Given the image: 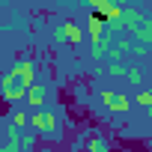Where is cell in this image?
<instances>
[{"instance_id":"obj_13","label":"cell","mask_w":152,"mask_h":152,"mask_svg":"<svg viewBox=\"0 0 152 152\" xmlns=\"http://www.w3.org/2000/svg\"><path fill=\"white\" fill-rule=\"evenodd\" d=\"M137 104L149 110V107H152V93H149V90H140V93H137Z\"/></svg>"},{"instance_id":"obj_19","label":"cell","mask_w":152,"mask_h":152,"mask_svg":"<svg viewBox=\"0 0 152 152\" xmlns=\"http://www.w3.org/2000/svg\"><path fill=\"white\" fill-rule=\"evenodd\" d=\"M0 146H3V137H0Z\"/></svg>"},{"instance_id":"obj_4","label":"cell","mask_w":152,"mask_h":152,"mask_svg":"<svg viewBox=\"0 0 152 152\" xmlns=\"http://www.w3.org/2000/svg\"><path fill=\"white\" fill-rule=\"evenodd\" d=\"M128 36H134V42H131V45L149 48V45H152V18H146V15H143V18H140V24H137Z\"/></svg>"},{"instance_id":"obj_2","label":"cell","mask_w":152,"mask_h":152,"mask_svg":"<svg viewBox=\"0 0 152 152\" xmlns=\"http://www.w3.org/2000/svg\"><path fill=\"white\" fill-rule=\"evenodd\" d=\"M27 122H30L33 131H39V134L48 137V140H57V137H60V119H57V113H51V110H33V116H30Z\"/></svg>"},{"instance_id":"obj_6","label":"cell","mask_w":152,"mask_h":152,"mask_svg":"<svg viewBox=\"0 0 152 152\" xmlns=\"http://www.w3.org/2000/svg\"><path fill=\"white\" fill-rule=\"evenodd\" d=\"M87 33H90L93 45H99V42L104 39V18H102V15H90V21H87Z\"/></svg>"},{"instance_id":"obj_1","label":"cell","mask_w":152,"mask_h":152,"mask_svg":"<svg viewBox=\"0 0 152 152\" xmlns=\"http://www.w3.org/2000/svg\"><path fill=\"white\" fill-rule=\"evenodd\" d=\"M33 84V63L30 60H21L9 75H3L0 78V99H6V102H18L27 96Z\"/></svg>"},{"instance_id":"obj_3","label":"cell","mask_w":152,"mask_h":152,"mask_svg":"<svg viewBox=\"0 0 152 152\" xmlns=\"http://www.w3.org/2000/svg\"><path fill=\"white\" fill-rule=\"evenodd\" d=\"M102 102H104V107L113 110V113H128V107H131L128 96H122V93H116V90H104V93H102Z\"/></svg>"},{"instance_id":"obj_14","label":"cell","mask_w":152,"mask_h":152,"mask_svg":"<svg viewBox=\"0 0 152 152\" xmlns=\"http://www.w3.org/2000/svg\"><path fill=\"white\" fill-rule=\"evenodd\" d=\"M113 48H116V51H119V54H125V51H128V48H131V36H119V39H116V45H113Z\"/></svg>"},{"instance_id":"obj_18","label":"cell","mask_w":152,"mask_h":152,"mask_svg":"<svg viewBox=\"0 0 152 152\" xmlns=\"http://www.w3.org/2000/svg\"><path fill=\"white\" fill-rule=\"evenodd\" d=\"M54 42H66V36H63V27H57V30H54Z\"/></svg>"},{"instance_id":"obj_5","label":"cell","mask_w":152,"mask_h":152,"mask_svg":"<svg viewBox=\"0 0 152 152\" xmlns=\"http://www.w3.org/2000/svg\"><path fill=\"white\" fill-rule=\"evenodd\" d=\"M27 107L30 110H42V104H45V87L42 84H30V90H27Z\"/></svg>"},{"instance_id":"obj_8","label":"cell","mask_w":152,"mask_h":152,"mask_svg":"<svg viewBox=\"0 0 152 152\" xmlns=\"http://www.w3.org/2000/svg\"><path fill=\"white\" fill-rule=\"evenodd\" d=\"M60 27H63V36H66V42H69V45H81L84 30L75 24V21H66V24H60Z\"/></svg>"},{"instance_id":"obj_15","label":"cell","mask_w":152,"mask_h":152,"mask_svg":"<svg viewBox=\"0 0 152 152\" xmlns=\"http://www.w3.org/2000/svg\"><path fill=\"white\" fill-rule=\"evenodd\" d=\"M33 143H36V134H21V140H18V146H21L24 152H27V149H30Z\"/></svg>"},{"instance_id":"obj_11","label":"cell","mask_w":152,"mask_h":152,"mask_svg":"<svg viewBox=\"0 0 152 152\" xmlns=\"http://www.w3.org/2000/svg\"><path fill=\"white\" fill-rule=\"evenodd\" d=\"M90 9H93V15H107V9H110V3H107V0H93V3H90Z\"/></svg>"},{"instance_id":"obj_16","label":"cell","mask_w":152,"mask_h":152,"mask_svg":"<svg viewBox=\"0 0 152 152\" xmlns=\"http://www.w3.org/2000/svg\"><path fill=\"white\" fill-rule=\"evenodd\" d=\"M107 75H113V78H119V75H125V66H107Z\"/></svg>"},{"instance_id":"obj_12","label":"cell","mask_w":152,"mask_h":152,"mask_svg":"<svg viewBox=\"0 0 152 152\" xmlns=\"http://www.w3.org/2000/svg\"><path fill=\"white\" fill-rule=\"evenodd\" d=\"M9 119H12V128H18V131H21V128L27 125V119H30V116H27L24 110H15V113H12Z\"/></svg>"},{"instance_id":"obj_17","label":"cell","mask_w":152,"mask_h":152,"mask_svg":"<svg viewBox=\"0 0 152 152\" xmlns=\"http://www.w3.org/2000/svg\"><path fill=\"white\" fill-rule=\"evenodd\" d=\"M0 152H24L18 143H3V146H0Z\"/></svg>"},{"instance_id":"obj_10","label":"cell","mask_w":152,"mask_h":152,"mask_svg":"<svg viewBox=\"0 0 152 152\" xmlns=\"http://www.w3.org/2000/svg\"><path fill=\"white\" fill-rule=\"evenodd\" d=\"M125 75H128V84H134V87L143 84V69L140 66H125Z\"/></svg>"},{"instance_id":"obj_7","label":"cell","mask_w":152,"mask_h":152,"mask_svg":"<svg viewBox=\"0 0 152 152\" xmlns=\"http://www.w3.org/2000/svg\"><path fill=\"white\" fill-rule=\"evenodd\" d=\"M140 18H143V12H140L137 6H122V27H125L128 33L140 24Z\"/></svg>"},{"instance_id":"obj_9","label":"cell","mask_w":152,"mask_h":152,"mask_svg":"<svg viewBox=\"0 0 152 152\" xmlns=\"http://www.w3.org/2000/svg\"><path fill=\"white\" fill-rule=\"evenodd\" d=\"M87 152H110V143H107L104 137H99V134H96V137L87 143Z\"/></svg>"}]
</instances>
